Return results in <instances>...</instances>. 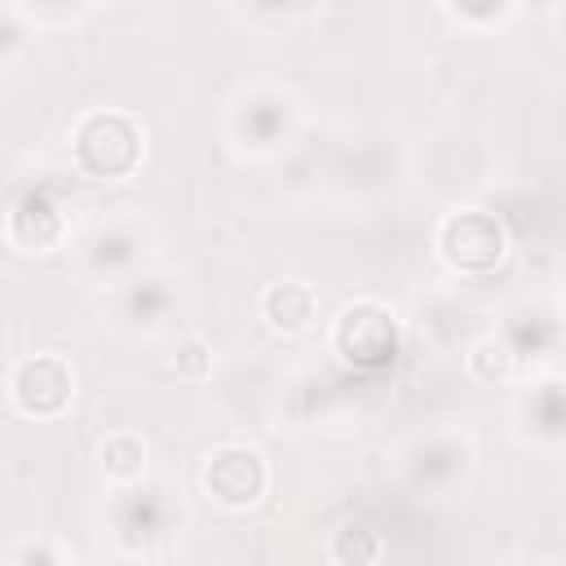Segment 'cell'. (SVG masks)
I'll return each mask as SVG.
<instances>
[{"instance_id": "1", "label": "cell", "mask_w": 566, "mask_h": 566, "mask_svg": "<svg viewBox=\"0 0 566 566\" xmlns=\"http://www.w3.org/2000/svg\"><path fill=\"white\" fill-rule=\"evenodd\" d=\"M301 128H305L301 97L274 80L243 84L226 102V119H221V133L239 159H274L301 137Z\"/></svg>"}, {"instance_id": "2", "label": "cell", "mask_w": 566, "mask_h": 566, "mask_svg": "<svg viewBox=\"0 0 566 566\" xmlns=\"http://www.w3.org/2000/svg\"><path fill=\"white\" fill-rule=\"evenodd\" d=\"M71 212H75V199L62 177L53 172L13 177L9 203H4V243L22 256L57 252L71 239Z\"/></svg>"}, {"instance_id": "3", "label": "cell", "mask_w": 566, "mask_h": 566, "mask_svg": "<svg viewBox=\"0 0 566 566\" xmlns=\"http://www.w3.org/2000/svg\"><path fill=\"white\" fill-rule=\"evenodd\" d=\"M146 159V124L124 106H93L71 124V164L88 181H128Z\"/></svg>"}, {"instance_id": "4", "label": "cell", "mask_w": 566, "mask_h": 566, "mask_svg": "<svg viewBox=\"0 0 566 566\" xmlns=\"http://www.w3.org/2000/svg\"><path fill=\"white\" fill-rule=\"evenodd\" d=\"M150 230L142 226V217L133 212H111L97 217L93 226H84L71 243V265L88 287L115 292L119 283H128L133 274L150 270Z\"/></svg>"}, {"instance_id": "5", "label": "cell", "mask_w": 566, "mask_h": 566, "mask_svg": "<svg viewBox=\"0 0 566 566\" xmlns=\"http://www.w3.org/2000/svg\"><path fill=\"white\" fill-rule=\"evenodd\" d=\"M177 526H181V504L168 482H137V486L111 491L106 500V535L133 562L159 553Z\"/></svg>"}, {"instance_id": "6", "label": "cell", "mask_w": 566, "mask_h": 566, "mask_svg": "<svg viewBox=\"0 0 566 566\" xmlns=\"http://www.w3.org/2000/svg\"><path fill=\"white\" fill-rule=\"evenodd\" d=\"M327 345L354 371H385L402 354V323L385 301L358 296L336 310L327 327Z\"/></svg>"}, {"instance_id": "7", "label": "cell", "mask_w": 566, "mask_h": 566, "mask_svg": "<svg viewBox=\"0 0 566 566\" xmlns=\"http://www.w3.org/2000/svg\"><path fill=\"white\" fill-rule=\"evenodd\" d=\"M433 252L455 274H491L509 256V230L491 208L455 203L433 230Z\"/></svg>"}, {"instance_id": "8", "label": "cell", "mask_w": 566, "mask_h": 566, "mask_svg": "<svg viewBox=\"0 0 566 566\" xmlns=\"http://www.w3.org/2000/svg\"><path fill=\"white\" fill-rule=\"evenodd\" d=\"M473 442L455 429H433V433H420L411 438L402 451H398V473L402 482L416 491V495H429V500H447L455 491L469 486L473 478Z\"/></svg>"}, {"instance_id": "9", "label": "cell", "mask_w": 566, "mask_h": 566, "mask_svg": "<svg viewBox=\"0 0 566 566\" xmlns=\"http://www.w3.org/2000/svg\"><path fill=\"white\" fill-rule=\"evenodd\" d=\"M199 486L203 495L226 509V513H243L256 509L270 491V464L252 442H221L203 455L199 464Z\"/></svg>"}, {"instance_id": "10", "label": "cell", "mask_w": 566, "mask_h": 566, "mask_svg": "<svg viewBox=\"0 0 566 566\" xmlns=\"http://www.w3.org/2000/svg\"><path fill=\"white\" fill-rule=\"evenodd\" d=\"M4 394H9L13 411L27 420H57L75 402V367L49 349L27 354L9 367Z\"/></svg>"}, {"instance_id": "11", "label": "cell", "mask_w": 566, "mask_h": 566, "mask_svg": "<svg viewBox=\"0 0 566 566\" xmlns=\"http://www.w3.org/2000/svg\"><path fill=\"white\" fill-rule=\"evenodd\" d=\"M111 327L124 336H159L177 318V279L164 270H142L115 292H106Z\"/></svg>"}, {"instance_id": "12", "label": "cell", "mask_w": 566, "mask_h": 566, "mask_svg": "<svg viewBox=\"0 0 566 566\" xmlns=\"http://www.w3.org/2000/svg\"><path fill=\"white\" fill-rule=\"evenodd\" d=\"M398 172V137L394 133H349L327 155V181L354 195H376L394 186Z\"/></svg>"}, {"instance_id": "13", "label": "cell", "mask_w": 566, "mask_h": 566, "mask_svg": "<svg viewBox=\"0 0 566 566\" xmlns=\"http://www.w3.org/2000/svg\"><path fill=\"white\" fill-rule=\"evenodd\" d=\"M513 433L535 451H566V371H544L513 398Z\"/></svg>"}, {"instance_id": "14", "label": "cell", "mask_w": 566, "mask_h": 566, "mask_svg": "<svg viewBox=\"0 0 566 566\" xmlns=\"http://www.w3.org/2000/svg\"><path fill=\"white\" fill-rule=\"evenodd\" d=\"M500 336L504 345L513 349L517 367H531V371H544L553 358H562L566 349V318L544 305V301H522L504 314L500 323Z\"/></svg>"}, {"instance_id": "15", "label": "cell", "mask_w": 566, "mask_h": 566, "mask_svg": "<svg viewBox=\"0 0 566 566\" xmlns=\"http://www.w3.org/2000/svg\"><path fill=\"white\" fill-rule=\"evenodd\" d=\"M420 172H424V186H429V190L460 199V195H469V190H478V186L486 181L491 155H486V146H482L478 137H469V133H447V137H433V142H429Z\"/></svg>"}, {"instance_id": "16", "label": "cell", "mask_w": 566, "mask_h": 566, "mask_svg": "<svg viewBox=\"0 0 566 566\" xmlns=\"http://www.w3.org/2000/svg\"><path fill=\"white\" fill-rule=\"evenodd\" d=\"M256 314L279 336H305L323 323V296L305 279H274L256 296Z\"/></svg>"}, {"instance_id": "17", "label": "cell", "mask_w": 566, "mask_h": 566, "mask_svg": "<svg viewBox=\"0 0 566 566\" xmlns=\"http://www.w3.org/2000/svg\"><path fill=\"white\" fill-rule=\"evenodd\" d=\"M146 464H150V447H146V438L133 433V429H111V433L97 442V473H102L115 491L146 482Z\"/></svg>"}, {"instance_id": "18", "label": "cell", "mask_w": 566, "mask_h": 566, "mask_svg": "<svg viewBox=\"0 0 566 566\" xmlns=\"http://www.w3.org/2000/svg\"><path fill=\"white\" fill-rule=\"evenodd\" d=\"M464 367H469V376H473L478 385H491V389H495V385H509V380L522 371L500 332L478 336V340L464 349Z\"/></svg>"}, {"instance_id": "19", "label": "cell", "mask_w": 566, "mask_h": 566, "mask_svg": "<svg viewBox=\"0 0 566 566\" xmlns=\"http://www.w3.org/2000/svg\"><path fill=\"white\" fill-rule=\"evenodd\" d=\"M380 535L363 522V517H345L332 535H327V557L336 566H376L380 562Z\"/></svg>"}, {"instance_id": "20", "label": "cell", "mask_w": 566, "mask_h": 566, "mask_svg": "<svg viewBox=\"0 0 566 566\" xmlns=\"http://www.w3.org/2000/svg\"><path fill=\"white\" fill-rule=\"evenodd\" d=\"M442 18H451L455 27H469L478 35H495L504 22L517 18V4H442Z\"/></svg>"}, {"instance_id": "21", "label": "cell", "mask_w": 566, "mask_h": 566, "mask_svg": "<svg viewBox=\"0 0 566 566\" xmlns=\"http://www.w3.org/2000/svg\"><path fill=\"white\" fill-rule=\"evenodd\" d=\"M323 9H314V4H248V9H230V18H243V22H252V27H279V31H292V27H301V22H310V18H318Z\"/></svg>"}, {"instance_id": "22", "label": "cell", "mask_w": 566, "mask_h": 566, "mask_svg": "<svg viewBox=\"0 0 566 566\" xmlns=\"http://www.w3.org/2000/svg\"><path fill=\"white\" fill-rule=\"evenodd\" d=\"M9 566H75V557L49 535H22L9 544Z\"/></svg>"}, {"instance_id": "23", "label": "cell", "mask_w": 566, "mask_h": 566, "mask_svg": "<svg viewBox=\"0 0 566 566\" xmlns=\"http://www.w3.org/2000/svg\"><path fill=\"white\" fill-rule=\"evenodd\" d=\"M13 4L22 9V18L31 27H71L84 13H93V4H27V0H13Z\"/></svg>"}, {"instance_id": "24", "label": "cell", "mask_w": 566, "mask_h": 566, "mask_svg": "<svg viewBox=\"0 0 566 566\" xmlns=\"http://www.w3.org/2000/svg\"><path fill=\"white\" fill-rule=\"evenodd\" d=\"M562 358H566V349H562Z\"/></svg>"}]
</instances>
